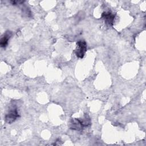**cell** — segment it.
Masks as SVG:
<instances>
[{"mask_svg":"<svg viewBox=\"0 0 146 146\" xmlns=\"http://www.w3.org/2000/svg\"><path fill=\"white\" fill-rule=\"evenodd\" d=\"M77 47L75 50L76 55L80 58H83L86 51H87V44L83 40H80L78 41Z\"/></svg>","mask_w":146,"mask_h":146,"instance_id":"1","label":"cell"},{"mask_svg":"<svg viewBox=\"0 0 146 146\" xmlns=\"http://www.w3.org/2000/svg\"><path fill=\"white\" fill-rule=\"evenodd\" d=\"M18 117L19 115L17 111V109L16 108H13L11 109L8 113L6 115L5 120L7 123L11 124L14 122Z\"/></svg>","mask_w":146,"mask_h":146,"instance_id":"2","label":"cell"},{"mask_svg":"<svg viewBox=\"0 0 146 146\" xmlns=\"http://www.w3.org/2000/svg\"><path fill=\"white\" fill-rule=\"evenodd\" d=\"M102 17L105 21V22L109 25H112L113 20L115 18V15L113 14L110 11L104 12L102 14Z\"/></svg>","mask_w":146,"mask_h":146,"instance_id":"3","label":"cell"},{"mask_svg":"<svg viewBox=\"0 0 146 146\" xmlns=\"http://www.w3.org/2000/svg\"><path fill=\"white\" fill-rule=\"evenodd\" d=\"M12 35V33L11 31H7L5 33V34H3V35L1 37V42H0V45L2 47H5L6 45L8 43V41L11 37Z\"/></svg>","mask_w":146,"mask_h":146,"instance_id":"4","label":"cell"}]
</instances>
